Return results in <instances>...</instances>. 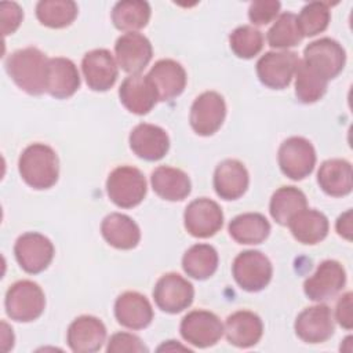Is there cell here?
<instances>
[{"label": "cell", "mask_w": 353, "mask_h": 353, "mask_svg": "<svg viewBox=\"0 0 353 353\" xmlns=\"http://www.w3.org/2000/svg\"><path fill=\"white\" fill-rule=\"evenodd\" d=\"M295 240L302 244H317L328 234V219L317 210H302L287 223Z\"/></svg>", "instance_id": "obj_29"}, {"label": "cell", "mask_w": 353, "mask_h": 353, "mask_svg": "<svg viewBox=\"0 0 353 353\" xmlns=\"http://www.w3.org/2000/svg\"><path fill=\"white\" fill-rule=\"evenodd\" d=\"M306 207L307 200L302 190L295 186H281L273 193L269 211L279 225H287L294 215Z\"/></svg>", "instance_id": "obj_31"}, {"label": "cell", "mask_w": 353, "mask_h": 353, "mask_svg": "<svg viewBox=\"0 0 353 353\" xmlns=\"http://www.w3.org/2000/svg\"><path fill=\"white\" fill-rule=\"evenodd\" d=\"M150 19V6L141 0H124L114 4L112 11L113 25L119 30L135 32L148 25Z\"/></svg>", "instance_id": "obj_33"}, {"label": "cell", "mask_w": 353, "mask_h": 353, "mask_svg": "<svg viewBox=\"0 0 353 353\" xmlns=\"http://www.w3.org/2000/svg\"><path fill=\"white\" fill-rule=\"evenodd\" d=\"M159 101H171L182 94L186 85V72L182 65L174 59L157 61L148 73Z\"/></svg>", "instance_id": "obj_21"}, {"label": "cell", "mask_w": 353, "mask_h": 353, "mask_svg": "<svg viewBox=\"0 0 353 353\" xmlns=\"http://www.w3.org/2000/svg\"><path fill=\"white\" fill-rule=\"evenodd\" d=\"M77 12V4L72 0H41L36 6V17L40 23L52 29L69 26Z\"/></svg>", "instance_id": "obj_34"}, {"label": "cell", "mask_w": 353, "mask_h": 353, "mask_svg": "<svg viewBox=\"0 0 353 353\" xmlns=\"http://www.w3.org/2000/svg\"><path fill=\"white\" fill-rule=\"evenodd\" d=\"M277 160L285 176L301 181L312 174L316 164V150L306 138L291 137L280 145Z\"/></svg>", "instance_id": "obj_7"}, {"label": "cell", "mask_w": 353, "mask_h": 353, "mask_svg": "<svg viewBox=\"0 0 353 353\" xmlns=\"http://www.w3.org/2000/svg\"><path fill=\"white\" fill-rule=\"evenodd\" d=\"M48 58L36 47L12 52L6 59V70L12 81L29 95H41L47 84Z\"/></svg>", "instance_id": "obj_1"}, {"label": "cell", "mask_w": 353, "mask_h": 353, "mask_svg": "<svg viewBox=\"0 0 353 353\" xmlns=\"http://www.w3.org/2000/svg\"><path fill=\"white\" fill-rule=\"evenodd\" d=\"M182 268L192 279L205 280L218 268V252L210 244H194L183 254Z\"/></svg>", "instance_id": "obj_32"}, {"label": "cell", "mask_w": 353, "mask_h": 353, "mask_svg": "<svg viewBox=\"0 0 353 353\" xmlns=\"http://www.w3.org/2000/svg\"><path fill=\"white\" fill-rule=\"evenodd\" d=\"M18 170L30 188L48 189L58 181V156L48 145L32 143L19 156Z\"/></svg>", "instance_id": "obj_2"}, {"label": "cell", "mask_w": 353, "mask_h": 353, "mask_svg": "<svg viewBox=\"0 0 353 353\" xmlns=\"http://www.w3.org/2000/svg\"><path fill=\"white\" fill-rule=\"evenodd\" d=\"M232 273L236 283L248 292H258L263 290L272 279V263L261 251L240 252L232 266Z\"/></svg>", "instance_id": "obj_5"}, {"label": "cell", "mask_w": 353, "mask_h": 353, "mask_svg": "<svg viewBox=\"0 0 353 353\" xmlns=\"http://www.w3.org/2000/svg\"><path fill=\"white\" fill-rule=\"evenodd\" d=\"M266 39L273 48H290L296 46L303 39L296 15L292 12H283L268 30Z\"/></svg>", "instance_id": "obj_36"}, {"label": "cell", "mask_w": 353, "mask_h": 353, "mask_svg": "<svg viewBox=\"0 0 353 353\" xmlns=\"http://www.w3.org/2000/svg\"><path fill=\"white\" fill-rule=\"evenodd\" d=\"M66 339L73 352L92 353L102 347L106 339V328L94 316H80L69 325Z\"/></svg>", "instance_id": "obj_20"}, {"label": "cell", "mask_w": 353, "mask_h": 353, "mask_svg": "<svg viewBox=\"0 0 353 353\" xmlns=\"http://www.w3.org/2000/svg\"><path fill=\"white\" fill-rule=\"evenodd\" d=\"M317 182L324 193L332 197H342L352 192V165L342 159L325 160L317 172Z\"/></svg>", "instance_id": "obj_28"}, {"label": "cell", "mask_w": 353, "mask_h": 353, "mask_svg": "<svg viewBox=\"0 0 353 353\" xmlns=\"http://www.w3.org/2000/svg\"><path fill=\"white\" fill-rule=\"evenodd\" d=\"M114 316L123 327L142 330L153 320V309L145 295L135 291H127L116 299Z\"/></svg>", "instance_id": "obj_22"}, {"label": "cell", "mask_w": 353, "mask_h": 353, "mask_svg": "<svg viewBox=\"0 0 353 353\" xmlns=\"http://www.w3.org/2000/svg\"><path fill=\"white\" fill-rule=\"evenodd\" d=\"M229 44L236 57L250 59L258 55L263 47L262 32L250 25L236 28L229 36Z\"/></svg>", "instance_id": "obj_37"}, {"label": "cell", "mask_w": 353, "mask_h": 353, "mask_svg": "<svg viewBox=\"0 0 353 353\" xmlns=\"http://www.w3.org/2000/svg\"><path fill=\"white\" fill-rule=\"evenodd\" d=\"M106 192L117 207L132 208L146 196V179L138 168L121 165L109 174Z\"/></svg>", "instance_id": "obj_4"}, {"label": "cell", "mask_w": 353, "mask_h": 353, "mask_svg": "<svg viewBox=\"0 0 353 353\" xmlns=\"http://www.w3.org/2000/svg\"><path fill=\"white\" fill-rule=\"evenodd\" d=\"M299 58L294 51H269L256 62L259 81L273 90H283L290 85Z\"/></svg>", "instance_id": "obj_8"}, {"label": "cell", "mask_w": 353, "mask_h": 353, "mask_svg": "<svg viewBox=\"0 0 353 353\" xmlns=\"http://www.w3.org/2000/svg\"><path fill=\"white\" fill-rule=\"evenodd\" d=\"M119 97L128 112L139 116L149 113L159 101L152 81L142 74L125 77L119 88Z\"/></svg>", "instance_id": "obj_18"}, {"label": "cell", "mask_w": 353, "mask_h": 353, "mask_svg": "<svg viewBox=\"0 0 353 353\" xmlns=\"http://www.w3.org/2000/svg\"><path fill=\"white\" fill-rule=\"evenodd\" d=\"M302 61L328 81L342 72L346 62V52L336 40L323 37L305 47Z\"/></svg>", "instance_id": "obj_6"}, {"label": "cell", "mask_w": 353, "mask_h": 353, "mask_svg": "<svg viewBox=\"0 0 353 353\" xmlns=\"http://www.w3.org/2000/svg\"><path fill=\"white\" fill-rule=\"evenodd\" d=\"M154 193L168 201H181L189 196L192 183L186 172L179 168L160 165L150 176Z\"/></svg>", "instance_id": "obj_26"}, {"label": "cell", "mask_w": 353, "mask_h": 353, "mask_svg": "<svg viewBox=\"0 0 353 353\" xmlns=\"http://www.w3.org/2000/svg\"><path fill=\"white\" fill-rule=\"evenodd\" d=\"M156 305L165 313H179L188 309L194 298L193 285L178 273L161 276L153 290Z\"/></svg>", "instance_id": "obj_11"}, {"label": "cell", "mask_w": 353, "mask_h": 353, "mask_svg": "<svg viewBox=\"0 0 353 353\" xmlns=\"http://www.w3.org/2000/svg\"><path fill=\"white\" fill-rule=\"evenodd\" d=\"M114 52L119 66L131 74H139L152 59L150 41L138 32H127L121 34L116 44Z\"/></svg>", "instance_id": "obj_15"}, {"label": "cell", "mask_w": 353, "mask_h": 353, "mask_svg": "<svg viewBox=\"0 0 353 353\" xmlns=\"http://www.w3.org/2000/svg\"><path fill=\"white\" fill-rule=\"evenodd\" d=\"M270 233L269 221L258 212L237 215L229 223V234L239 244H261Z\"/></svg>", "instance_id": "obj_30"}, {"label": "cell", "mask_w": 353, "mask_h": 353, "mask_svg": "<svg viewBox=\"0 0 353 353\" xmlns=\"http://www.w3.org/2000/svg\"><path fill=\"white\" fill-rule=\"evenodd\" d=\"M327 83L303 61H299L295 72V95L302 103L317 102L325 94Z\"/></svg>", "instance_id": "obj_35"}, {"label": "cell", "mask_w": 353, "mask_h": 353, "mask_svg": "<svg viewBox=\"0 0 353 353\" xmlns=\"http://www.w3.org/2000/svg\"><path fill=\"white\" fill-rule=\"evenodd\" d=\"M226 116V103L221 94L205 91L200 94L190 108V125L201 137L215 134L223 124Z\"/></svg>", "instance_id": "obj_9"}, {"label": "cell", "mask_w": 353, "mask_h": 353, "mask_svg": "<svg viewBox=\"0 0 353 353\" xmlns=\"http://www.w3.org/2000/svg\"><path fill=\"white\" fill-rule=\"evenodd\" d=\"M223 332L229 343L237 347H251L262 338L263 324L258 314L248 310H239L228 316Z\"/></svg>", "instance_id": "obj_24"}, {"label": "cell", "mask_w": 353, "mask_h": 353, "mask_svg": "<svg viewBox=\"0 0 353 353\" xmlns=\"http://www.w3.org/2000/svg\"><path fill=\"white\" fill-rule=\"evenodd\" d=\"M81 69L87 85L94 91H108L119 76L116 61L105 48L87 52L81 61Z\"/></svg>", "instance_id": "obj_17"}, {"label": "cell", "mask_w": 353, "mask_h": 353, "mask_svg": "<svg viewBox=\"0 0 353 353\" xmlns=\"http://www.w3.org/2000/svg\"><path fill=\"white\" fill-rule=\"evenodd\" d=\"M280 7L281 4L277 0L252 1L248 8V18L254 25H266L277 17Z\"/></svg>", "instance_id": "obj_40"}, {"label": "cell", "mask_w": 353, "mask_h": 353, "mask_svg": "<svg viewBox=\"0 0 353 353\" xmlns=\"http://www.w3.org/2000/svg\"><path fill=\"white\" fill-rule=\"evenodd\" d=\"M4 305L11 320L29 323L41 316L46 306V298L37 283L21 280L7 290Z\"/></svg>", "instance_id": "obj_3"}, {"label": "cell", "mask_w": 353, "mask_h": 353, "mask_svg": "<svg viewBox=\"0 0 353 353\" xmlns=\"http://www.w3.org/2000/svg\"><path fill=\"white\" fill-rule=\"evenodd\" d=\"M106 352L108 353H143V352H148V347L134 334L116 332L110 336L106 346Z\"/></svg>", "instance_id": "obj_39"}, {"label": "cell", "mask_w": 353, "mask_h": 353, "mask_svg": "<svg viewBox=\"0 0 353 353\" xmlns=\"http://www.w3.org/2000/svg\"><path fill=\"white\" fill-rule=\"evenodd\" d=\"M248 171L239 160H223L215 168L214 189L223 200H236L241 197L248 188Z\"/></svg>", "instance_id": "obj_23"}, {"label": "cell", "mask_w": 353, "mask_h": 353, "mask_svg": "<svg viewBox=\"0 0 353 353\" xmlns=\"http://www.w3.org/2000/svg\"><path fill=\"white\" fill-rule=\"evenodd\" d=\"M130 148L138 157L148 161H157L167 154L170 138L161 127L141 123L130 134Z\"/></svg>", "instance_id": "obj_19"}, {"label": "cell", "mask_w": 353, "mask_h": 353, "mask_svg": "<svg viewBox=\"0 0 353 353\" xmlns=\"http://www.w3.org/2000/svg\"><path fill=\"white\" fill-rule=\"evenodd\" d=\"M352 298L353 294L349 291L343 294L338 303H336V310H335V317L336 321L339 323L341 327L345 330H352L353 327V314H352Z\"/></svg>", "instance_id": "obj_42"}, {"label": "cell", "mask_w": 353, "mask_h": 353, "mask_svg": "<svg viewBox=\"0 0 353 353\" xmlns=\"http://www.w3.org/2000/svg\"><path fill=\"white\" fill-rule=\"evenodd\" d=\"M346 283L343 266L332 259L323 261L314 274L303 283L305 295L314 302H323L334 298Z\"/></svg>", "instance_id": "obj_14"}, {"label": "cell", "mask_w": 353, "mask_h": 353, "mask_svg": "<svg viewBox=\"0 0 353 353\" xmlns=\"http://www.w3.org/2000/svg\"><path fill=\"white\" fill-rule=\"evenodd\" d=\"M79 87L80 74L70 59L62 57L48 59L46 92L54 98L63 99L72 97Z\"/></svg>", "instance_id": "obj_25"}, {"label": "cell", "mask_w": 353, "mask_h": 353, "mask_svg": "<svg viewBox=\"0 0 353 353\" xmlns=\"http://www.w3.org/2000/svg\"><path fill=\"white\" fill-rule=\"evenodd\" d=\"M0 18H1V33L3 36H8L19 28L23 18V12L17 3L3 1L0 4Z\"/></svg>", "instance_id": "obj_41"}, {"label": "cell", "mask_w": 353, "mask_h": 353, "mask_svg": "<svg viewBox=\"0 0 353 353\" xmlns=\"http://www.w3.org/2000/svg\"><path fill=\"white\" fill-rule=\"evenodd\" d=\"M295 334L306 343H323L334 334V319L327 305H314L302 310L295 320Z\"/></svg>", "instance_id": "obj_16"}, {"label": "cell", "mask_w": 353, "mask_h": 353, "mask_svg": "<svg viewBox=\"0 0 353 353\" xmlns=\"http://www.w3.org/2000/svg\"><path fill=\"white\" fill-rule=\"evenodd\" d=\"M335 228L341 237H343L349 241L352 240V211L350 210H347L338 218Z\"/></svg>", "instance_id": "obj_43"}, {"label": "cell", "mask_w": 353, "mask_h": 353, "mask_svg": "<svg viewBox=\"0 0 353 353\" xmlns=\"http://www.w3.org/2000/svg\"><path fill=\"white\" fill-rule=\"evenodd\" d=\"M14 254L19 266L30 274H36L48 268L54 258V245L43 234L28 232L18 237Z\"/></svg>", "instance_id": "obj_10"}, {"label": "cell", "mask_w": 353, "mask_h": 353, "mask_svg": "<svg viewBox=\"0 0 353 353\" xmlns=\"http://www.w3.org/2000/svg\"><path fill=\"white\" fill-rule=\"evenodd\" d=\"M101 233L112 247L119 250L135 248L141 240L138 225L130 216L120 212H112L103 218Z\"/></svg>", "instance_id": "obj_27"}, {"label": "cell", "mask_w": 353, "mask_h": 353, "mask_svg": "<svg viewBox=\"0 0 353 353\" xmlns=\"http://www.w3.org/2000/svg\"><path fill=\"white\" fill-rule=\"evenodd\" d=\"M185 228L189 234L199 239L214 236L223 225V212L218 203L201 197L193 200L183 214Z\"/></svg>", "instance_id": "obj_12"}, {"label": "cell", "mask_w": 353, "mask_h": 353, "mask_svg": "<svg viewBox=\"0 0 353 353\" xmlns=\"http://www.w3.org/2000/svg\"><path fill=\"white\" fill-rule=\"evenodd\" d=\"M181 335L196 347H210L223 335V324L211 312L193 310L182 319Z\"/></svg>", "instance_id": "obj_13"}, {"label": "cell", "mask_w": 353, "mask_h": 353, "mask_svg": "<svg viewBox=\"0 0 353 353\" xmlns=\"http://www.w3.org/2000/svg\"><path fill=\"white\" fill-rule=\"evenodd\" d=\"M330 8L325 3L321 1H313L306 4L296 17L298 26L303 37H312L324 32L330 23Z\"/></svg>", "instance_id": "obj_38"}]
</instances>
